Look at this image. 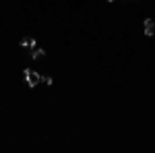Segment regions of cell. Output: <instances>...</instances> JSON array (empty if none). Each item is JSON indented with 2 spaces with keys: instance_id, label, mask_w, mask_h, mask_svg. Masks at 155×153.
Returning <instances> with one entry per match:
<instances>
[{
  "instance_id": "obj_4",
  "label": "cell",
  "mask_w": 155,
  "mask_h": 153,
  "mask_svg": "<svg viewBox=\"0 0 155 153\" xmlns=\"http://www.w3.org/2000/svg\"><path fill=\"white\" fill-rule=\"evenodd\" d=\"M44 56H46V52L41 48H33V52H31V58L33 60H39V58H44Z\"/></svg>"
},
{
  "instance_id": "obj_2",
  "label": "cell",
  "mask_w": 155,
  "mask_h": 153,
  "mask_svg": "<svg viewBox=\"0 0 155 153\" xmlns=\"http://www.w3.org/2000/svg\"><path fill=\"white\" fill-rule=\"evenodd\" d=\"M145 33H147V35H153L155 33V21L153 19H147V21H145Z\"/></svg>"
},
{
  "instance_id": "obj_5",
  "label": "cell",
  "mask_w": 155,
  "mask_h": 153,
  "mask_svg": "<svg viewBox=\"0 0 155 153\" xmlns=\"http://www.w3.org/2000/svg\"><path fill=\"white\" fill-rule=\"evenodd\" d=\"M107 2H114V0H107Z\"/></svg>"
},
{
  "instance_id": "obj_3",
  "label": "cell",
  "mask_w": 155,
  "mask_h": 153,
  "mask_svg": "<svg viewBox=\"0 0 155 153\" xmlns=\"http://www.w3.org/2000/svg\"><path fill=\"white\" fill-rule=\"evenodd\" d=\"M19 44H21V48H31V50H33V48H35V39H33V37H23Z\"/></svg>"
},
{
  "instance_id": "obj_1",
  "label": "cell",
  "mask_w": 155,
  "mask_h": 153,
  "mask_svg": "<svg viewBox=\"0 0 155 153\" xmlns=\"http://www.w3.org/2000/svg\"><path fill=\"white\" fill-rule=\"evenodd\" d=\"M25 79H27V85H29V87H37V85H39V72L27 68V71H25Z\"/></svg>"
}]
</instances>
